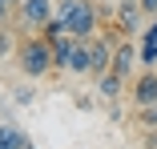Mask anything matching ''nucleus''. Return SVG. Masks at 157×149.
Returning a JSON list of instances; mask_svg holds the SVG:
<instances>
[{
    "mask_svg": "<svg viewBox=\"0 0 157 149\" xmlns=\"http://www.w3.org/2000/svg\"><path fill=\"white\" fill-rule=\"evenodd\" d=\"M16 65H20V73H24L28 81L48 77V73L56 69V61H52V44H48L40 32L24 36V40H20V48H16Z\"/></svg>",
    "mask_w": 157,
    "mask_h": 149,
    "instance_id": "f257e3e1",
    "label": "nucleus"
},
{
    "mask_svg": "<svg viewBox=\"0 0 157 149\" xmlns=\"http://www.w3.org/2000/svg\"><path fill=\"white\" fill-rule=\"evenodd\" d=\"M56 16L69 24V32L77 40H93L101 24V8L93 0H56Z\"/></svg>",
    "mask_w": 157,
    "mask_h": 149,
    "instance_id": "f03ea898",
    "label": "nucleus"
},
{
    "mask_svg": "<svg viewBox=\"0 0 157 149\" xmlns=\"http://www.w3.org/2000/svg\"><path fill=\"white\" fill-rule=\"evenodd\" d=\"M113 28H117L121 36H141L145 32V8H141V0H121Z\"/></svg>",
    "mask_w": 157,
    "mask_h": 149,
    "instance_id": "7ed1b4c3",
    "label": "nucleus"
},
{
    "mask_svg": "<svg viewBox=\"0 0 157 149\" xmlns=\"http://www.w3.org/2000/svg\"><path fill=\"white\" fill-rule=\"evenodd\" d=\"M16 12H20V24L24 28H36V32H40V28L56 16V0H20Z\"/></svg>",
    "mask_w": 157,
    "mask_h": 149,
    "instance_id": "20e7f679",
    "label": "nucleus"
},
{
    "mask_svg": "<svg viewBox=\"0 0 157 149\" xmlns=\"http://www.w3.org/2000/svg\"><path fill=\"white\" fill-rule=\"evenodd\" d=\"M137 65H141V48L133 44V36H125V40H117V48H113V73H117L121 81H129Z\"/></svg>",
    "mask_w": 157,
    "mask_h": 149,
    "instance_id": "39448f33",
    "label": "nucleus"
},
{
    "mask_svg": "<svg viewBox=\"0 0 157 149\" xmlns=\"http://www.w3.org/2000/svg\"><path fill=\"white\" fill-rule=\"evenodd\" d=\"M157 101V73L153 69H145L137 81H133V105L137 109H145V105H153Z\"/></svg>",
    "mask_w": 157,
    "mask_h": 149,
    "instance_id": "423d86ee",
    "label": "nucleus"
},
{
    "mask_svg": "<svg viewBox=\"0 0 157 149\" xmlns=\"http://www.w3.org/2000/svg\"><path fill=\"white\" fill-rule=\"evenodd\" d=\"M65 73H73V77H89V73H93L89 40H73V48H69V69H65Z\"/></svg>",
    "mask_w": 157,
    "mask_h": 149,
    "instance_id": "0eeeda50",
    "label": "nucleus"
},
{
    "mask_svg": "<svg viewBox=\"0 0 157 149\" xmlns=\"http://www.w3.org/2000/svg\"><path fill=\"white\" fill-rule=\"evenodd\" d=\"M121 89H125V81H121L113 69L97 77V97H101V101H117V97H121Z\"/></svg>",
    "mask_w": 157,
    "mask_h": 149,
    "instance_id": "6e6552de",
    "label": "nucleus"
},
{
    "mask_svg": "<svg viewBox=\"0 0 157 149\" xmlns=\"http://www.w3.org/2000/svg\"><path fill=\"white\" fill-rule=\"evenodd\" d=\"M24 141H28V133L16 121H4V125H0V149H24Z\"/></svg>",
    "mask_w": 157,
    "mask_h": 149,
    "instance_id": "1a4fd4ad",
    "label": "nucleus"
},
{
    "mask_svg": "<svg viewBox=\"0 0 157 149\" xmlns=\"http://www.w3.org/2000/svg\"><path fill=\"white\" fill-rule=\"evenodd\" d=\"M137 48H141V65H145V69H153V65H157V36L149 32V28L141 32V44H137Z\"/></svg>",
    "mask_w": 157,
    "mask_h": 149,
    "instance_id": "9d476101",
    "label": "nucleus"
},
{
    "mask_svg": "<svg viewBox=\"0 0 157 149\" xmlns=\"http://www.w3.org/2000/svg\"><path fill=\"white\" fill-rule=\"evenodd\" d=\"M16 48H20V44H16V36L8 32L4 24H0V61H4V56H16Z\"/></svg>",
    "mask_w": 157,
    "mask_h": 149,
    "instance_id": "9b49d317",
    "label": "nucleus"
},
{
    "mask_svg": "<svg viewBox=\"0 0 157 149\" xmlns=\"http://www.w3.org/2000/svg\"><path fill=\"white\" fill-rule=\"evenodd\" d=\"M137 113H141L137 121H141L145 129H157V101H153V105H145V109H137Z\"/></svg>",
    "mask_w": 157,
    "mask_h": 149,
    "instance_id": "f8f14e48",
    "label": "nucleus"
},
{
    "mask_svg": "<svg viewBox=\"0 0 157 149\" xmlns=\"http://www.w3.org/2000/svg\"><path fill=\"white\" fill-rule=\"evenodd\" d=\"M12 101H16V105H33V101H36V89H33V85H20L16 93H12Z\"/></svg>",
    "mask_w": 157,
    "mask_h": 149,
    "instance_id": "ddd939ff",
    "label": "nucleus"
},
{
    "mask_svg": "<svg viewBox=\"0 0 157 149\" xmlns=\"http://www.w3.org/2000/svg\"><path fill=\"white\" fill-rule=\"evenodd\" d=\"M141 8H145V16H157V0H141Z\"/></svg>",
    "mask_w": 157,
    "mask_h": 149,
    "instance_id": "4468645a",
    "label": "nucleus"
},
{
    "mask_svg": "<svg viewBox=\"0 0 157 149\" xmlns=\"http://www.w3.org/2000/svg\"><path fill=\"white\" fill-rule=\"evenodd\" d=\"M8 12H12L8 4H0V24H8Z\"/></svg>",
    "mask_w": 157,
    "mask_h": 149,
    "instance_id": "2eb2a0df",
    "label": "nucleus"
},
{
    "mask_svg": "<svg viewBox=\"0 0 157 149\" xmlns=\"http://www.w3.org/2000/svg\"><path fill=\"white\" fill-rule=\"evenodd\" d=\"M145 28H149V32H153V36H157V16H153V20H149V24H145Z\"/></svg>",
    "mask_w": 157,
    "mask_h": 149,
    "instance_id": "dca6fc26",
    "label": "nucleus"
},
{
    "mask_svg": "<svg viewBox=\"0 0 157 149\" xmlns=\"http://www.w3.org/2000/svg\"><path fill=\"white\" fill-rule=\"evenodd\" d=\"M0 4H8V8H16V4H20V0H0Z\"/></svg>",
    "mask_w": 157,
    "mask_h": 149,
    "instance_id": "f3484780",
    "label": "nucleus"
},
{
    "mask_svg": "<svg viewBox=\"0 0 157 149\" xmlns=\"http://www.w3.org/2000/svg\"><path fill=\"white\" fill-rule=\"evenodd\" d=\"M24 149H36V145H33V141H24Z\"/></svg>",
    "mask_w": 157,
    "mask_h": 149,
    "instance_id": "a211bd4d",
    "label": "nucleus"
}]
</instances>
